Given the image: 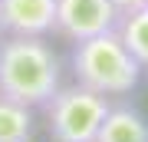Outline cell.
<instances>
[{
	"label": "cell",
	"mask_w": 148,
	"mask_h": 142,
	"mask_svg": "<svg viewBox=\"0 0 148 142\" xmlns=\"http://www.w3.org/2000/svg\"><path fill=\"white\" fill-rule=\"evenodd\" d=\"M43 109H46V129L53 142H92L109 112V96L92 93L82 83L59 86L43 103Z\"/></svg>",
	"instance_id": "3"
},
{
	"label": "cell",
	"mask_w": 148,
	"mask_h": 142,
	"mask_svg": "<svg viewBox=\"0 0 148 142\" xmlns=\"http://www.w3.org/2000/svg\"><path fill=\"white\" fill-rule=\"evenodd\" d=\"M119 17L112 0H56V33L73 43L115 30Z\"/></svg>",
	"instance_id": "4"
},
{
	"label": "cell",
	"mask_w": 148,
	"mask_h": 142,
	"mask_svg": "<svg viewBox=\"0 0 148 142\" xmlns=\"http://www.w3.org/2000/svg\"><path fill=\"white\" fill-rule=\"evenodd\" d=\"M112 3L119 7V13H128V10H138V7H145L148 0H112Z\"/></svg>",
	"instance_id": "9"
},
{
	"label": "cell",
	"mask_w": 148,
	"mask_h": 142,
	"mask_svg": "<svg viewBox=\"0 0 148 142\" xmlns=\"http://www.w3.org/2000/svg\"><path fill=\"white\" fill-rule=\"evenodd\" d=\"M92 142H148V122L132 106H109Z\"/></svg>",
	"instance_id": "6"
},
{
	"label": "cell",
	"mask_w": 148,
	"mask_h": 142,
	"mask_svg": "<svg viewBox=\"0 0 148 142\" xmlns=\"http://www.w3.org/2000/svg\"><path fill=\"white\" fill-rule=\"evenodd\" d=\"M73 76L102 96H125L142 79V63L125 50L115 30L79 40L73 50Z\"/></svg>",
	"instance_id": "2"
},
{
	"label": "cell",
	"mask_w": 148,
	"mask_h": 142,
	"mask_svg": "<svg viewBox=\"0 0 148 142\" xmlns=\"http://www.w3.org/2000/svg\"><path fill=\"white\" fill-rule=\"evenodd\" d=\"M115 33L122 37L125 50L132 53L142 66H148V3L138 7V10H128L119 17V26Z\"/></svg>",
	"instance_id": "7"
},
{
	"label": "cell",
	"mask_w": 148,
	"mask_h": 142,
	"mask_svg": "<svg viewBox=\"0 0 148 142\" xmlns=\"http://www.w3.org/2000/svg\"><path fill=\"white\" fill-rule=\"evenodd\" d=\"M33 139V109L0 96V142H30Z\"/></svg>",
	"instance_id": "8"
},
{
	"label": "cell",
	"mask_w": 148,
	"mask_h": 142,
	"mask_svg": "<svg viewBox=\"0 0 148 142\" xmlns=\"http://www.w3.org/2000/svg\"><path fill=\"white\" fill-rule=\"evenodd\" d=\"M59 89V56L43 37L3 33L0 40V96L30 109Z\"/></svg>",
	"instance_id": "1"
},
{
	"label": "cell",
	"mask_w": 148,
	"mask_h": 142,
	"mask_svg": "<svg viewBox=\"0 0 148 142\" xmlns=\"http://www.w3.org/2000/svg\"><path fill=\"white\" fill-rule=\"evenodd\" d=\"M0 26L20 37L56 33V0H0Z\"/></svg>",
	"instance_id": "5"
},
{
	"label": "cell",
	"mask_w": 148,
	"mask_h": 142,
	"mask_svg": "<svg viewBox=\"0 0 148 142\" xmlns=\"http://www.w3.org/2000/svg\"><path fill=\"white\" fill-rule=\"evenodd\" d=\"M0 37H3V26H0Z\"/></svg>",
	"instance_id": "10"
}]
</instances>
